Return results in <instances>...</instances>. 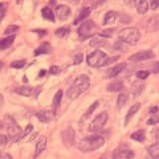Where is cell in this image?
<instances>
[{"label": "cell", "instance_id": "1", "mask_svg": "<svg viewBox=\"0 0 159 159\" xmlns=\"http://www.w3.org/2000/svg\"><path fill=\"white\" fill-rule=\"evenodd\" d=\"M89 87V78L87 75H80L74 81L73 84L67 91V97L71 101L78 98L82 93H84Z\"/></svg>", "mask_w": 159, "mask_h": 159}, {"label": "cell", "instance_id": "2", "mask_svg": "<svg viewBox=\"0 0 159 159\" xmlns=\"http://www.w3.org/2000/svg\"><path fill=\"white\" fill-rule=\"evenodd\" d=\"M104 138L101 135L89 136L81 139L78 144V148L83 152H92L103 146Z\"/></svg>", "mask_w": 159, "mask_h": 159}, {"label": "cell", "instance_id": "3", "mask_svg": "<svg viewBox=\"0 0 159 159\" xmlns=\"http://www.w3.org/2000/svg\"><path fill=\"white\" fill-rule=\"evenodd\" d=\"M111 62V60L109 59V57L104 52L101 51V50H94L93 52L89 53L87 57L88 65L93 68L104 67Z\"/></svg>", "mask_w": 159, "mask_h": 159}, {"label": "cell", "instance_id": "4", "mask_svg": "<svg viewBox=\"0 0 159 159\" xmlns=\"http://www.w3.org/2000/svg\"><path fill=\"white\" fill-rule=\"evenodd\" d=\"M118 38L123 43L134 46L140 40V33L135 27H126L118 33Z\"/></svg>", "mask_w": 159, "mask_h": 159}, {"label": "cell", "instance_id": "5", "mask_svg": "<svg viewBox=\"0 0 159 159\" xmlns=\"http://www.w3.org/2000/svg\"><path fill=\"white\" fill-rule=\"evenodd\" d=\"M5 121H6V124H7L8 136L14 141H16V140H18V139L21 138L22 130H21V127L17 124V122L9 116H5Z\"/></svg>", "mask_w": 159, "mask_h": 159}, {"label": "cell", "instance_id": "6", "mask_svg": "<svg viewBox=\"0 0 159 159\" xmlns=\"http://www.w3.org/2000/svg\"><path fill=\"white\" fill-rule=\"evenodd\" d=\"M97 30V26L93 20H87V21L82 22V24L80 25V27L78 29V33L82 38H89L93 35H94Z\"/></svg>", "mask_w": 159, "mask_h": 159}, {"label": "cell", "instance_id": "7", "mask_svg": "<svg viewBox=\"0 0 159 159\" xmlns=\"http://www.w3.org/2000/svg\"><path fill=\"white\" fill-rule=\"evenodd\" d=\"M108 119V116L106 111H102L99 114L94 117L93 120L91 122L89 126V130L91 132H98L99 130H102L103 128V126L106 125V123L107 122Z\"/></svg>", "mask_w": 159, "mask_h": 159}, {"label": "cell", "instance_id": "8", "mask_svg": "<svg viewBox=\"0 0 159 159\" xmlns=\"http://www.w3.org/2000/svg\"><path fill=\"white\" fill-rule=\"evenodd\" d=\"M155 57L151 50H143V51H139L135 54H133L132 56L128 58L129 61L132 62H141V61H146V60H150Z\"/></svg>", "mask_w": 159, "mask_h": 159}, {"label": "cell", "instance_id": "9", "mask_svg": "<svg viewBox=\"0 0 159 159\" xmlns=\"http://www.w3.org/2000/svg\"><path fill=\"white\" fill-rule=\"evenodd\" d=\"M75 139H76V133L72 127H68L62 132V140L66 147L73 146L75 144Z\"/></svg>", "mask_w": 159, "mask_h": 159}, {"label": "cell", "instance_id": "10", "mask_svg": "<svg viewBox=\"0 0 159 159\" xmlns=\"http://www.w3.org/2000/svg\"><path fill=\"white\" fill-rule=\"evenodd\" d=\"M70 15H71V9H70V7L67 6V5L61 4V5H58L56 7V16L58 17L59 20H61V21L67 20L70 17Z\"/></svg>", "mask_w": 159, "mask_h": 159}, {"label": "cell", "instance_id": "11", "mask_svg": "<svg viewBox=\"0 0 159 159\" xmlns=\"http://www.w3.org/2000/svg\"><path fill=\"white\" fill-rule=\"evenodd\" d=\"M36 117L38 118V120L40 122L43 123H48L50 121H52L55 117V111H40L36 112Z\"/></svg>", "mask_w": 159, "mask_h": 159}, {"label": "cell", "instance_id": "12", "mask_svg": "<svg viewBox=\"0 0 159 159\" xmlns=\"http://www.w3.org/2000/svg\"><path fill=\"white\" fill-rule=\"evenodd\" d=\"M134 157V152L129 149H121L116 150L112 154V159H132Z\"/></svg>", "mask_w": 159, "mask_h": 159}, {"label": "cell", "instance_id": "13", "mask_svg": "<svg viewBox=\"0 0 159 159\" xmlns=\"http://www.w3.org/2000/svg\"><path fill=\"white\" fill-rule=\"evenodd\" d=\"M47 147V138L45 136H41L38 141L36 143V147H35V154H34V157L36 158L38 157L40 154H41L45 149Z\"/></svg>", "mask_w": 159, "mask_h": 159}, {"label": "cell", "instance_id": "14", "mask_svg": "<svg viewBox=\"0 0 159 159\" xmlns=\"http://www.w3.org/2000/svg\"><path fill=\"white\" fill-rule=\"evenodd\" d=\"M126 68V64L125 63H120L116 65L114 67H112L111 69H109L107 71V77L108 78H116V76H118L124 69Z\"/></svg>", "mask_w": 159, "mask_h": 159}, {"label": "cell", "instance_id": "15", "mask_svg": "<svg viewBox=\"0 0 159 159\" xmlns=\"http://www.w3.org/2000/svg\"><path fill=\"white\" fill-rule=\"evenodd\" d=\"M140 107H141V104L139 103V102H137V103H134L133 106L130 108H129V111H128L126 116H125V121H124V125H127L128 122L131 120L132 117L135 116V114L137 113V111H139V109H140Z\"/></svg>", "mask_w": 159, "mask_h": 159}, {"label": "cell", "instance_id": "16", "mask_svg": "<svg viewBox=\"0 0 159 159\" xmlns=\"http://www.w3.org/2000/svg\"><path fill=\"white\" fill-rule=\"evenodd\" d=\"M51 51H52L51 45L47 42H45V43L40 45V46L35 50L34 55L35 56H41V55H46V54L51 53Z\"/></svg>", "mask_w": 159, "mask_h": 159}, {"label": "cell", "instance_id": "17", "mask_svg": "<svg viewBox=\"0 0 159 159\" xmlns=\"http://www.w3.org/2000/svg\"><path fill=\"white\" fill-rule=\"evenodd\" d=\"M134 4L139 14H145L148 11L149 5L147 0H134Z\"/></svg>", "mask_w": 159, "mask_h": 159}, {"label": "cell", "instance_id": "18", "mask_svg": "<svg viewBox=\"0 0 159 159\" xmlns=\"http://www.w3.org/2000/svg\"><path fill=\"white\" fill-rule=\"evenodd\" d=\"M15 93L20 94V96H23V97H31L35 93V89L32 87H28V86L19 87L15 89Z\"/></svg>", "mask_w": 159, "mask_h": 159}, {"label": "cell", "instance_id": "19", "mask_svg": "<svg viewBox=\"0 0 159 159\" xmlns=\"http://www.w3.org/2000/svg\"><path fill=\"white\" fill-rule=\"evenodd\" d=\"M118 17V14L116 11H108L103 18V25H111L116 22Z\"/></svg>", "mask_w": 159, "mask_h": 159}, {"label": "cell", "instance_id": "20", "mask_svg": "<svg viewBox=\"0 0 159 159\" xmlns=\"http://www.w3.org/2000/svg\"><path fill=\"white\" fill-rule=\"evenodd\" d=\"M147 28L150 30V31L159 30V15H153V16L148 20Z\"/></svg>", "mask_w": 159, "mask_h": 159}, {"label": "cell", "instance_id": "21", "mask_svg": "<svg viewBox=\"0 0 159 159\" xmlns=\"http://www.w3.org/2000/svg\"><path fill=\"white\" fill-rule=\"evenodd\" d=\"M91 11H92V9L89 8V7H84L82 9V11L80 12L78 18L75 20V22H74L75 25L79 24L80 22H84V20L86 19L88 16H89V14H91Z\"/></svg>", "mask_w": 159, "mask_h": 159}, {"label": "cell", "instance_id": "22", "mask_svg": "<svg viewBox=\"0 0 159 159\" xmlns=\"http://www.w3.org/2000/svg\"><path fill=\"white\" fill-rule=\"evenodd\" d=\"M15 40V35H11L2 40H0V50H6L13 44Z\"/></svg>", "mask_w": 159, "mask_h": 159}, {"label": "cell", "instance_id": "23", "mask_svg": "<svg viewBox=\"0 0 159 159\" xmlns=\"http://www.w3.org/2000/svg\"><path fill=\"white\" fill-rule=\"evenodd\" d=\"M123 89V83L121 81H116V82H112L111 83L107 86V92H111V93H116L121 91Z\"/></svg>", "mask_w": 159, "mask_h": 159}, {"label": "cell", "instance_id": "24", "mask_svg": "<svg viewBox=\"0 0 159 159\" xmlns=\"http://www.w3.org/2000/svg\"><path fill=\"white\" fill-rule=\"evenodd\" d=\"M41 14L44 19L48 20V21H51V22H54L55 21V15H54V12L53 10L50 8V7H44L42 10H41Z\"/></svg>", "mask_w": 159, "mask_h": 159}, {"label": "cell", "instance_id": "25", "mask_svg": "<svg viewBox=\"0 0 159 159\" xmlns=\"http://www.w3.org/2000/svg\"><path fill=\"white\" fill-rule=\"evenodd\" d=\"M148 153L152 159H159V142L152 144L148 147Z\"/></svg>", "mask_w": 159, "mask_h": 159}, {"label": "cell", "instance_id": "26", "mask_svg": "<svg viewBox=\"0 0 159 159\" xmlns=\"http://www.w3.org/2000/svg\"><path fill=\"white\" fill-rule=\"evenodd\" d=\"M62 98H63V92L61 89H59V91L55 93V96L53 98V108L54 111H56V109L60 107V104H61V102H62Z\"/></svg>", "mask_w": 159, "mask_h": 159}, {"label": "cell", "instance_id": "27", "mask_svg": "<svg viewBox=\"0 0 159 159\" xmlns=\"http://www.w3.org/2000/svg\"><path fill=\"white\" fill-rule=\"evenodd\" d=\"M98 103H99V102L98 101H97V102H94L93 104H91V106H89V107L87 109V111L84 112V114L83 116V117L81 118V122L82 121H84V120H86V119L88 118V117H89L93 114V112L96 111L97 109V107H98Z\"/></svg>", "mask_w": 159, "mask_h": 159}, {"label": "cell", "instance_id": "28", "mask_svg": "<svg viewBox=\"0 0 159 159\" xmlns=\"http://www.w3.org/2000/svg\"><path fill=\"white\" fill-rule=\"evenodd\" d=\"M128 101V97L127 94L125 93H120L119 96L117 97V101H116V107L118 109L122 108L124 106H125V103L127 102Z\"/></svg>", "mask_w": 159, "mask_h": 159}, {"label": "cell", "instance_id": "29", "mask_svg": "<svg viewBox=\"0 0 159 159\" xmlns=\"http://www.w3.org/2000/svg\"><path fill=\"white\" fill-rule=\"evenodd\" d=\"M130 137H131V139H133V140H136L138 142H142V141H144V139H145V134H144L143 130H137L135 132H133L130 135Z\"/></svg>", "mask_w": 159, "mask_h": 159}, {"label": "cell", "instance_id": "30", "mask_svg": "<svg viewBox=\"0 0 159 159\" xmlns=\"http://www.w3.org/2000/svg\"><path fill=\"white\" fill-rule=\"evenodd\" d=\"M70 33V30L66 27H62V28H59L58 30H56V32H55V34H56V36L59 37V38H65L67 37L68 35Z\"/></svg>", "mask_w": 159, "mask_h": 159}, {"label": "cell", "instance_id": "31", "mask_svg": "<svg viewBox=\"0 0 159 159\" xmlns=\"http://www.w3.org/2000/svg\"><path fill=\"white\" fill-rule=\"evenodd\" d=\"M19 30V27L16 26V25H10L6 29L4 30V34L8 35V36H11V35H14Z\"/></svg>", "mask_w": 159, "mask_h": 159}, {"label": "cell", "instance_id": "32", "mask_svg": "<svg viewBox=\"0 0 159 159\" xmlns=\"http://www.w3.org/2000/svg\"><path fill=\"white\" fill-rule=\"evenodd\" d=\"M89 45L93 48H98V47H102L104 45V40L102 39H98V38H93L89 42Z\"/></svg>", "mask_w": 159, "mask_h": 159}, {"label": "cell", "instance_id": "33", "mask_svg": "<svg viewBox=\"0 0 159 159\" xmlns=\"http://www.w3.org/2000/svg\"><path fill=\"white\" fill-rule=\"evenodd\" d=\"M25 65H26V61H25V60H18V61L12 62L10 66L14 69H22L25 67Z\"/></svg>", "mask_w": 159, "mask_h": 159}, {"label": "cell", "instance_id": "34", "mask_svg": "<svg viewBox=\"0 0 159 159\" xmlns=\"http://www.w3.org/2000/svg\"><path fill=\"white\" fill-rule=\"evenodd\" d=\"M149 75H150V73L148 71H138L136 73V77L139 80H145L149 77Z\"/></svg>", "mask_w": 159, "mask_h": 159}, {"label": "cell", "instance_id": "35", "mask_svg": "<svg viewBox=\"0 0 159 159\" xmlns=\"http://www.w3.org/2000/svg\"><path fill=\"white\" fill-rule=\"evenodd\" d=\"M83 60H84V56H83V54H77V55H75V57H74V64L75 65H79V64H81L83 62Z\"/></svg>", "mask_w": 159, "mask_h": 159}, {"label": "cell", "instance_id": "36", "mask_svg": "<svg viewBox=\"0 0 159 159\" xmlns=\"http://www.w3.org/2000/svg\"><path fill=\"white\" fill-rule=\"evenodd\" d=\"M32 130H33V125H32V124H28V125L26 126V128H25L24 132L22 133L21 138H23V137H25V136L29 135V134L32 132Z\"/></svg>", "mask_w": 159, "mask_h": 159}, {"label": "cell", "instance_id": "37", "mask_svg": "<svg viewBox=\"0 0 159 159\" xmlns=\"http://www.w3.org/2000/svg\"><path fill=\"white\" fill-rule=\"evenodd\" d=\"M49 72H50V74H51V75H59L60 73L62 72V70H61V68L58 67V66H53V67L50 68Z\"/></svg>", "mask_w": 159, "mask_h": 159}, {"label": "cell", "instance_id": "38", "mask_svg": "<svg viewBox=\"0 0 159 159\" xmlns=\"http://www.w3.org/2000/svg\"><path fill=\"white\" fill-rule=\"evenodd\" d=\"M123 42L122 41H120L119 40L118 42H116V44H114V48H116V50H119V51H126L125 49H123L124 48V46H123Z\"/></svg>", "mask_w": 159, "mask_h": 159}, {"label": "cell", "instance_id": "39", "mask_svg": "<svg viewBox=\"0 0 159 159\" xmlns=\"http://www.w3.org/2000/svg\"><path fill=\"white\" fill-rule=\"evenodd\" d=\"M112 32H113V29H109V30H104V31H102L101 33V36L102 37H111L112 35Z\"/></svg>", "mask_w": 159, "mask_h": 159}, {"label": "cell", "instance_id": "40", "mask_svg": "<svg viewBox=\"0 0 159 159\" xmlns=\"http://www.w3.org/2000/svg\"><path fill=\"white\" fill-rule=\"evenodd\" d=\"M151 71L154 74H159V62L153 63V65L151 66Z\"/></svg>", "mask_w": 159, "mask_h": 159}, {"label": "cell", "instance_id": "41", "mask_svg": "<svg viewBox=\"0 0 159 159\" xmlns=\"http://www.w3.org/2000/svg\"><path fill=\"white\" fill-rule=\"evenodd\" d=\"M8 141V138L6 135L0 133V145H6V143Z\"/></svg>", "mask_w": 159, "mask_h": 159}, {"label": "cell", "instance_id": "42", "mask_svg": "<svg viewBox=\"0 0 159 159\" xmlns=\"http://www.w3.org/2000/svg\"><path fill=\"white\" fill-rule=\"evenodd\" d=\"M150 6L152 10H156L159 7V0H150Z\"/></svg>", "mask_w": 159, "mask_h": 159}, {"label": "cell", "instance_id": "43", "mask_svg": "<svg viewBox=\"0 0 159 159\" xmlns=\"http://www.w3.org/2000/svg\"><path fill=\"white\" fill-rule=\"evenodd\" d=\"M157 122H159V117H151V118H149L147 121L148 124H155Z\"/></svg>", "mask_w": 159, "mask_h": 159}, {"label": "cell", "instance_id": "44", "mask_svg": "<svg viewBox=\"0 0 159 159\" xmlns=\"http://www.w3.org/2000/svg\"><path fill=\"white\" fill-rule=\"evenodd\" d=\"M0 159H12V156L8 153H1L0 154Z\"/></svg>", "mask_w": 159, "mask_h": 159}, {"label": "cell", "instance_id": "45", "mask_svg": "<svg viewBox=\"0 0 159 159\" xmlns=\"http://www.w3.org/2000/svg\"><path fill=\"white\" fill-rule=\"evenodd\" d=\"M3 104H4V98H3V96H2V94L0 93V109L2 108Z\"/></svg>", "mask_w": 159, "mask_h": 159}, {"label": "cell", "instance_id": "46", "mask_svg": "<svg viewBox=\"0 0 159 159\" xmlns=\"http://www.w3.org/2000/svg\"><path fill=\"white\" fill-rule=\"evenodd\" d=\"M159 111V108L157 107H151L150 108V112L151 113H156V112H158Z\"/></svg>", "mask_w": 159, "mask_h": 159}, {"label": "cell", "instance_id": "47", "mask_svg": "<svg viewBox=\"0 0 159 159\" xmlns=\"http://www.w3.org/2000/svg\"><path fill=\"white\" fill-rule=\"evenodd\" d=\"M45 74H46V71H44V70H42V71H41V74H40L39 76H40V77H42V76H44Z\"/></svg>", "mask_w": 159, "mask_h": 159}, {"label": "cell", "instance_id": "48", "mask_svg": "<svg viewBox=\"0 0 159 159\" xmlns=\"http://www.w3.org/2000/svg\"><path fill=\"white\" fill-rule=\"evenodd\" d=\"M3 127H4V123L0 120V128H3Z\"/></svg>", "mask_w": 159, "mask_h": 159}, {"label": "cell", "instance_id": "49", "mask_svg": "<svg viewBox=\"0 0 159 159\" xmlns=\"http://www.w3.org/2000/svg\"><path fill=\"white\" fill-rule=\"evenodd\" d=\"M131 0H123V2L125 3V4H128V3H130Z\"/></svg>", "mask_w": 159, "mask_h": 159}, {"label": "cell", "instance_id": "50", "mask_svg": "<svg viewBox=\"0 0 159 159\" xmlns=\"http://www.w3.org/2000/svg\"><path fill=\"white\" fill-rule=\"evenodd\" d=\"M2 67H3V64H2V62H0V70L2 69Z\"/></svg>", "mask_w": 159, "mask_h": 159}, {"label": "cell", "instance_id": "51", "mask_svg": "<svg viewBox=\"0 0 159 159\" xmlns=\"http://www.w3.org/2000/svg\"><path fill=\"white\" fill-rule=\"evenodd\" d=\"M1 8H2V3H0V10H1Z\"/></svg>", "mask_w": 159, "mask_h": 159}, {"label": "cell", "instance_id": "52", "mask_svg": "<svg viewBox=\"0 0 159 159\" xmlns=\"http://www.w3.org/2000/svg\"><path fill=\"white\" fill-rule=\"evenodd\" d=\"M99 159H102V158H99Z\"/></svg>", "mask_w": 159, "mask_h": 159}, {"label": "cell", "instance_id": "53", "mask_svg": "<svg viewBox=\"0 0 159 159\" xmlns=\"http://www.w3.org/2000/svg\"><path fill=\"white\" fill-rule=\"evenodd\" d=\"M0 154H1V152H0Z\"/></svg>", "mask_w": 159, "mask_h": 159}]
</instances>
